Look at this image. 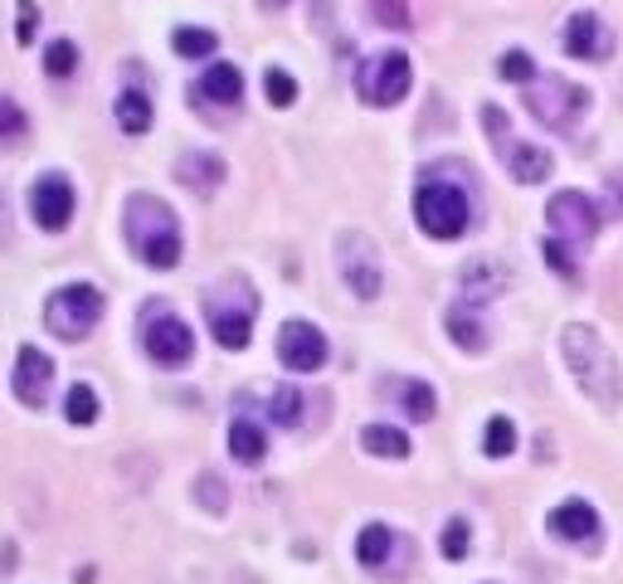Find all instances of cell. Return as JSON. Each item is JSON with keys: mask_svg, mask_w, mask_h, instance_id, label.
<instances>
[{"mask_svg": "<svg viewBox=\"0 0 623 584\" xmlns=\"http://www.w3.org/2000/svg\"><path fill=\"white\" fill-rule=\"evenodd\" d=\"M560 351H565V365H570V375L580 380L584 395H590L600 409H619V399H623L619 361H614V351L600 341V332H594V326H584V322L565 326Z\"/></svg>", "mask_w": 623, "mask_h": 584, "instance_id": "obj_1", "label": "cell"}, {"mask_svg": "<svg viewBox=\"0 0 623 584\" xmlns=\"http://www.w3.org/2000/svg\"><path fill=\"white\" fill-rule=\"evenodd\" d=\"M127 243L137 249L146 268H176L180 263V225L166 200L156 195H132L127 200Z\"/></svg>", "mask_w": 623, "mask_h": 584, "instance_id": "obj_2", "label": "cell"}, {"mask_svg": "<svg viewBox=\"0 0 623 584\" xmlns=\"http://www.w3.org/2000/svg\"><path fill=\"white\" fill-rule=\"evenodd\" d=\"M253 312H259V298L249 292L243 278H229L219 283L210 298H205V316H210V332L225 351H243L249 346V332H253Z\"/></svg>", "mask_w": 623, "mask_h": 584, "instance_id": "obj_3", "label": "cell"}, {"mask_svg": "<svg viewBox=\"0 0 623 584\" xmlns=\"http://www.w3.org/2000/svg\"><path fill=\"white\" fill-rule=\"evenodd\" d=\"M414 219H419V229L429 239H458L473 219V205L454 180H424L414 190Z\"/></svg>", "mask_w": 623, "mask_h": 584, "instance_id": "obj_4", "label": "cell"}, {"mask_svg": "<svg viewBox=\"0 0 623 584\" xmlns=\"http://www.w3.org/2000/svg\"><path fill=\"white\" fill-rule=\"evenodd\" d=\"M527 107H531V117L546 122L551 132H570L584 107H590V93H584L580 83L560 79V73H546V79L527 83Z\"/></svg>", "mask_w": 623, "mask_h": 584, "instance_id": "obj_5", "label": "cell"}, {"mask_svg": "<svg viewBox=\"0 0 623 584\" xmlns=\"http://www.w3.org/2000/svg\"><path fill=\"white\" fill-rule=\"evenodd\" d=\"M97 316H103V292H97L93 283H69L49 298L44 326L59 341H83L97 326Z\"/></svg>", "mask_w": 623, "mask_h": 584, "instance_id": "obj_6", "label": "cell"}, {"mask_svg": "<svg viewBox=\"0 0 623 584\" xmlns=\"http://www.w3.org/2000/svg\"><path fill=\"white\" fill-rule=\"evenodd\" d=\"M482 127H487V137L497 142V152H502L507 170L521 180V186H541V180L551 176V152H541V146H531V142H511V127H507L502 107L487 103L482 107Z\"/></svg>", "mask_w": 623, "mask_h": 584, "instance_id": "obj_7", "label": "cell"}, {"mask_svg": "<svg viewBox=\"0 0 623 584\" xmlns=\"http://www.w3.org/2000/svg\"><path fill=\"white\" fill-rule=\"evenodd\" d=\"M409 83H414V69H409V54H399V49H385V54L365 59L356 73V88L371 107H395L409 93Z\"/></svg>", "mask_w": 623, "mask_h": 584, "instance_id": "obj_8", "label": "cell"}, {"mask_svg": "<svg viewBox=\"0 0 623 584\" xmlns=\"http://www.w3.org/2000/svg\"><path fill=\"white\" fill-rule=\"evenodd\" d=\"M546 219H551L555 239L565 243V249H584V243L600 234V225H604L600 205H594L590 195H580V190H560L555 200L546 205Z\"/></svg>", "mask_w": 623, "mask_h": 584, "instance_id": "obj_9", "label": "cell"}, {"mask_svg": "<svg viewBox=\"0 0 623 584\" xmlns=\"http://www.w3.org/2000/svg\"><path fill=\"white\" fill-rule=\"evenodd\" d=\"M142 346L156 365H186L195 356V336L190 326L180 322L176 312L166 307H146V322H142Z\"/></svg>", "mask_w": 623, "mask_h": 584, "instance_id": "obj_10", "label": "cell"}, {"mask_svg": "<svg viewBox=\"0 0 623 584\" xmlns=\"http://www.w3.org/2000/svg\"><path fill=\"white\" fill-rule=\"evenodd\" d=\"M336 268H341V278H346V288L356 292V298H381V249H375L371 239L365 234H356V229H351V234H341L336 239Z\"/></svg>", "mask_w": 623, "mask_h": 584, "instance_id": "obj_11", "label": "cell"}, {"mask_svg": "<svg viewBox=\"0 0 623 584\" xmlns=\"http://www.w3.org/2000/svg\"><path fill=\"white\" fill-rule=\"evenodd\" d=\"M30 215H34V225H40V229H49V234L69 229V219H73V186L64 176H40L30 186Z\"/></svg>", "mask_w": 623, "mask_h": 584, "instance_id": "obj_12", "label": "cell"}, {"mask_svg": "<svg viewBox=\"0 0 623 584\" xmlns=\"http://www.w3.org/2000/svg\"><path fill=\"white\" fill-rule=\"evenodd\" d=\"M278 361L288 365V371H322L326 365V336L316 332L312 322H288L283 332H278Z\"/></svg>", "mask_w": 623, "mask_h": 584, "instance_id": "obj_13", "label": "cell"}, {"mask_svg": "<svg viewBox=\"0 0 623 584\" xmlns=\"http://www.w3.org/2000/svg\"><path fill=\"white\" fill-rule=\"evenodd\" d=\"M49 385H54V361H49L40 346H20V356H15V395L24 399V405L40 409L49 399Z\"/></svg>", "mask_w": 623, "mask_h": 584, "instance_id": "obj_14", "label": "cell"}, {"mask_svg": "<svg viewBox=\"0 0 623 584\" xmlns=\"http://www.w3.org/2000/svg\"><path fill=\"white\" fill-rule=\"evenodd\" d=\"M507 283H511L507 263H497V259H473L468 268H463V307H482V302L502 298Z\"/></svg>", "mask_w": 623, "mask_h": 584, "instance_id": "obj_15", "label": "cell"}, {"mask_svg": "<svg viewBox=\"0 0 623 584\" xmlns=\"http://www.w3.org/2000/svg\"><path fill=\"white\" fill-rule=\"evenodd\" d=\"M551 531L560 541H575V545H590L594 535H600V511L590 502H580V497H570V502H560L551 511Z\"/></svg>", "mask_w": 623, "mask_h": 584, "instance_id": "obj_16", "label": "cell"}, {"mask_svg": "<svg viewBox=\"0 0 623 584\" xmlns=\"http://www.w3.org/2000/svg\"><path fill=\"white\" fill-rule=\"evenodd\" d=\"M176 180L195 195H215L219 180H225V161H219L215 152H186L176 161Z\"/></svg>", "mask_w": 623, "mask_h": 584, "instance_id": "obj_17", "label": "cell"}, {"mask_svg": "<svg viewBox=\"0 0 623 584\" xmlns=\"http://www.w3.org/2000/svg\"><path fill=\"white\" fill-rule=\"evenodd\" d=\"M565 49L570 59H600L604 54V30H600V15L594 10H575V15L565 20Z\"/></svg>", "mask_w": 623, "mask_h": 584, "instance_id": "obj_18", "label": "cell"}, {"mask_svg": "<svg viewBox=\"0 0 623 584\" xmlns=\"http://www.w3.org/2000/svg\"><path fill=\"white\" fill-rule=\"evenodd\" d=\"M205 97V103H219V107H239L243 97V73L235 64H210L200 79V88H195Z\"/></svg>", "mask_w": 623, "mask_h": 584, "instance_id": "obj_19", "label": "cell"}, {"mask_svg": "<svg viewBox=\"0 0 623 584\" xmlns=\"http://www.w3.org/2000/svg\"><path fill=\"white\" fill-rule=\"evenodd\" d=\"M381 389H385L390 399H399V409H405L409 419H419V424H424V419H434L438 395H434V389L424 385V380H385Z\"/></svg>", "mask_w": 623, "mask_h": 584, "instance_id": "obj_20", "label": "cell"}, {"mask_svg": "<svg viewBox=\"0 0 623 584\" xmlns=\"http://www.w3.org/2000/svg\"><path fill=\"white\" fill-rule=\"evenodd\" d=\"M229 453H235L243 468H259L263 453H268V438H263L259 424H253V419H235V424H229Z\"/></svg>", "mask_w": 623, "mask_h": 584, "instance_id": "obj_21", "label": "cell"}, {"mask_svg": "<svg viewBox=\"0 0 623 584\" xmlns=\"http://www.w3.org/2000/svg\"><path fill=\"white\" fill-rule=\"evenodd\" d=\"M117 127L127 132V137H142V132L152 127V97L142 88H127L117 97Z\"/></svg>", "mask_w": 623, "mask_h": 584, "instance_id": "obj_22", "label": "cell"}, {"mask_svg": "<svg viewBox=\"0 0 623 584\" xmlns=\"http://www.w3.org/2000/svg\"><path fill=\"white\" fill-rule=\"evenodd\" d=\"M390 545H395V535H390V526H381V521H375V526H365L361 535H356V560L365 570H381L385 560H390Z\"/></svg>", "mask_w": 623, "mask_h": 584, "instance_id": "obj_23", "label": "cell"}, {"mask_svg": "<svg viewBox=\"0 0 623 584\" xmlns=\"http://www.w3.org/2000/svg\"><path fill=\"white\" fill-rule=\"evenodd\" d=\"M361 444H365V453H375V458H409V438L399 429H390V424H371V429L361 434Z\"/></svg>", "mask_w": 623, "mask_h": 584, "instance_id": "obj_24", "label": "cell"}, {"mask_svg": "<svg viewBox=\"0 0 623 584\" xmlns=\"http://www.w3.org/2000/svg\"><path fill=\"white\" fill-rule=\"evenodd\" d=\"M448 336H454L463 351H473V356H478V351H487L482 322L473 316V307H454V312H448Z\"/></svg>", "mask_w": 623, "mask_h": 584, "instance_id": "obj_25", "label": "cell"}, {"mask_svg": "<svg viewBox=\"0 0 623 584\" xmlns=\"http://www.w3.org/2000/svg\"><path fill=\"white\" fill-rule=\"evenodd\" d=\"M268 419L283 424V429H298L302 424V395L292 385H278L273 395H268Z\"/></svg>", "mask_w": 623, "mask_h": 584, "instance_id": "obj_26", "label": "cell"}, {"mask_svg": "<svg viewBox=\"0 0 623 584\" xmlns=\"http://www.w3.org/2000/svg\"><path fill=\"white\" fill-rule=\"evenodd\" d=\"M170 44H176L180 59H210L215 49H219L215 34H210V30H195V24H180V30L170 34Z\"/></svg>", "mask_w": 623, "mask_h": 584, "instance_id": "obj_27", "label": "cell"}, {"mask_svg": "<svg viewBox=\"0 0 623 584\" xmlns=\"http://www.w3.org/2000/svg\"><path fill=\"white\" fill-rule=\"evenodd\" d=\"M482 444H487V458H507L511 448H517V424H511L507 414H492V419H487Z\"/></svg>", "mask_w": 623, "mask_h": 584, "instance_id": "obj_28", "label": "cell"}, {"mask_svg": "<svg viewBox=\"0 0 623 584\" xmlns=\"http://www.w3.org/2000/svg\"><path fill=\"white\" fill-rule=\"evenodd\" d=\"M64 414H69V424H93V419H97V395H93V385H73L69 399H64Z\"/></svg>", "mask_w": 623, "mask_h": 584, "instance_id": "obj_29", "label": "cell"}, {"mask_svg": "<svg viewBox=\"0 0 623 584\" xmlns=\"http://www.w3.org/2000/svg\"><path fill=\"white\" fill-rule=\"evenodd\" d=\"M24 132H30V122H24V113L15 107V97L0 93V146H15Z\"/></svg>", "mask_w": 623, "mask_h": 584, "instance_id": "obj_30", "label": "cell"}, {"mask_svg": "<svg viewBox=\"0 0 623 584\" xmlns=\"http://www.w3.org/2000/svg\"><path fill=\"white\" fill-rule=\"evenodd\" d=\"M541 253H546V263H551V268H555L560 278H565L570 288H580V263L570 259V249H565V243H560V239H546V243H541Z\"/></svg>", "mask_w": 623, "mask_h": 584, "instance_id": "obj_31", "label": "cell"}, {"mask_svg": "<svg viewBox=\"0 0 623 584\" xmlns=\"http://www.w3.org/2000/svg\"><path fill=\"white\" fill-rule=\"evenodd\" d=\"M263 93H268V103H273V107H292L298 83H292V73H283V69H268L263 73Z\"/></svg>", "mask_w": 623, "mask_h": 584, "instance_id": "obj_32", "label": "cell"}, {"mask_svg": "<svg viewBox=\"0 0 623 584\" xmlns=\"http://www.w3.org/2000/svg\"><path fill=\"white\" fill-rule=\"evenodd\" d=\"M44 69L54 73V79H69V73L79 69V49H73L69 40H54L44 49Z\"/></svg>", "mask_w": 623, "mask_h": 584, "instance_id": "obj_33", "label": "cell"}, {"mask_svg": "<svg viewBox=\"0 0 623 584\" xmlns=\"http://www.w3.org/2000/svg\"><path fill=\"white\" fill-rule=\"evenodd\" d=\"M497 73H502V79H511V83H531V79H536V59L527 54V49H507L502 64H497Z\"/></svg>", "mask_w": 623, "mask_h": 584, "instance_id": "obj_34", "label": "cell"}, {"mask_svg": "<svg viewBox=\"0 0 623 584\" xmlns=\"http://www.w3.org/2000/svg\"><path fill=\"white\" fill-rule=\"evenodd\" d=\"M371 15L375 24H385V30H409V10H405V0H371Z\"/></svg>", "mask_w": 623, "mask_h": 584, "instance_id": "obj_35", "label": "cell"}, {"mask_svg": "<svg viewBox=\"0 0 623 584\" xmlns=\"http://www.w3.org/2000/svg\"><path fill=\"white\" fill-rule=\"evenodd\" d=\"M468 545H473L468 521H448V526H444V541H438V551H444L448 560H463V555H468Z\"/></svg>", "mask_w": 623, "mask_h": 584, "instance_id": "obj_36", "label": "cell"}, {"mask_svg": "<svg viewBox=\"0 0 623 584\" xmlns=\"http://www.w3.org/2000/svg\"><path fill=\"white\" fill-rule=\"evenodd\" d=\"M15 15H20V24H15V40H20V44H30V40H34V20H40V6H34V0H20Z\"/></svg>", "mask_w": 623, "mask_h": 584, "instance_id": "obj_37", "label": "cell"}, {"mask_svg": "<svg viewBox=\"0 0 623 584\" xmlns=\"http://www.w3.org/2000/svg\"><path fill=\"white\" fill-rule=\"evenodd\" d=\"M200 502L210 511H225V482H219L215 472H205V478H200Z\"/></svg>", "mask_w": 623, "mask_h": 584, "instance_id": "obj_38", "label": "cell"}, {"mask_svg": "<svg viewBox=\"0 0 623 584\" xmlns=\"http://www.w3.org/2000/svg\"><path fill=\"white\" fill-rule=\"evenodd\" d=\"M609 190H614V195H619V200H614V205H619V215H623V170H614V176H609Z\"/></svg>", "mask_w": 623, "mask_h": 584, "instance_id": "obj_39", "label": "cell"}, {"mask_svg": "<svg viewBox=\"0 0 623 584\" xmlns=\"http://www.w3.org/2000/svg\"><path fill=\"white\" fill-rule=\"evenodd\" d=\"M259 6H263V10H283L288 0H259Z\"/></svg>", "mask_w": 623, "mask_h": 584, "instance_id": "obj_40", "label": "cell"}]
</instances>
